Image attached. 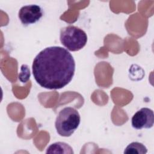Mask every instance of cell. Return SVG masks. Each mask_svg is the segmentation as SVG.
Segmentation results:
<instances>
[{"label": "cell", "instance_id": "cell-1", "mask_svg": "<svg viewBox=\"0 0 154 154\" xmlns=\"http://www.w3.org/2000/svg\"><path fill=\"white\" fill-rule=\"evenodd\" d=\"M32 74L41 87L60 89L73 79L75 62L72 55L60 46L48 47L40 51L34 59Z\"/></svg>", "mask_w": 154, "mask_h": 154}, {"label": "cell", "instance_id": "cell-2", "mask_svg": "<svg viewBox=\"0 0 154 154\" xmlns=\"http://www.w3.org/2000/svg\"><path fill=\"white\" fill-rule=\"evenodd\" d=\"M81 121L79 112L67 106L62 109L57 116L55 126L57 133L62 137H70L78 128Z\"/></svg>", "mask_w": 154, "mask_h": 154}, {"label": "cell", "instance_id": "cell-3", "mask_svg": "<svg viewBox=\"0 0 154 154\" xmlns=\"http://www.w3.org/2000/svg\"><path fill=\"white\" fill-rule=\"evenodd\" d=\"M60 40L67 50L74 52L79 51L85 46L87 35L82 29L69 25L61 29Z\"/></svg>", "mask_w": 154, "mask_h": 154}, {"label": "cell", "instance_id": "cell-4", "mask_svg": "<svg viewBox=\"0 0 154 154\" xmlns=\"http://www.w3.org/2000/svg\"><path fill=\"white\" fill-rule=\"evenodd\" d=\"M154 114L152 109L142 108L137 111L132 117L131 123L134 129H149L153 127Z\"/></svg>", "mask_w": 154, "mask_h": 154}, {"label": "cell", "instance_id": "cell-5", "mask_svg": "<svg viewBox=\"0 0 154 154\" xmlns=\"http://www.w3.org/2000/svg\"><path fill=\"white\" fill-rule=\"evenodd\" d=\"M43 16L41 7L35 4L23 6L19 11V18L23 25L32 24L38 21Z\"/></svg>", "mask_w": 154, "mask_h": 154}, {"label": "cell", "instance_id": "cell-6", "mask_svg": "<svg viewBox=\"0 0 154 154\" xmlns=\"http://www.w3.org/2000/svg\"><path fill=\"white\" fill-rule=\"evenodd\" d=\"M46 153H73V149L64 142H56L51 144L46 152Z\"/></svg>", "mask_w": 154, "mask_h": 154}, {"label": "cell", "instance_id": "cell-7", "mask_svg": "<svg viewBox=\"0 0 154 154\" xmlns=\"http://www.w3.org/2000/svg\"><path fill=\"white\" fill-rule=\"evenodd\" d=\"M147 152L146 147L141 143L132 142L125 149L126 154H146Z\"/></svg>", "mask_w": 154, "mask_h": 154}, {"label": "cell", "instance_id": "cell-8", "mask_svg": "<svg viewBox=\"0 0 154 154\" xmlns=\"http://www.w3.org/2000/svg\"><path fill=\"white\" fill-rule=\"evenodd\" d=\"M28 67L26 68V70L25 73H23V71L22 69H20V73L19 75V79L22 82H25L26 81L28 80V79H29L30 72H29V69Z\"/></svg>", "mask_w": 154, "mask_h": 154}]
</instances>
